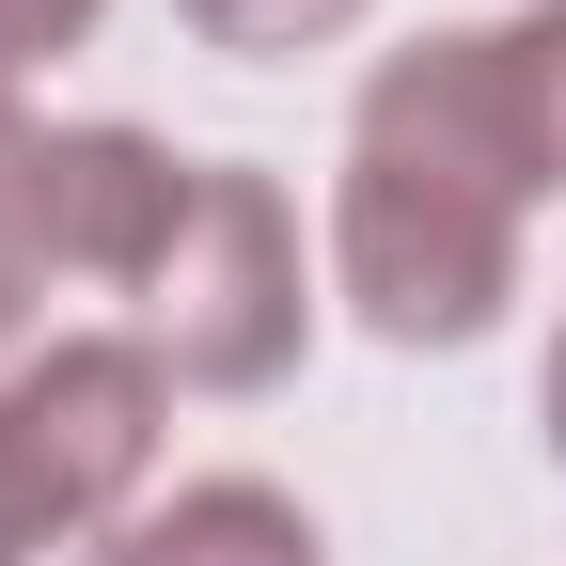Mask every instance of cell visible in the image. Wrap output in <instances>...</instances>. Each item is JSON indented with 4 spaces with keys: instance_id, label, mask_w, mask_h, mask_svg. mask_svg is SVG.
Segmentation results:
<instances>
[{
    "instance_id": "7",
    "label": "cell",
    "mask_w": 566,
    "mask_h": 566,
    "mask_svg": "<svg viewBox=\"0 0 566 566\" xmlns=\"http://www.w3.org/2000/svg\"><path fill=\"white\" fill-rule=\"evenodd\" d=\"M174 17L221 48V63H300V48H346L378 0H174Z\"/></svg>"
},
{
    "instance_id": "9",
    "label": "cell",
    "mask_w": 566,
    "mask_h": 566,
    "mask_svg": "<svg viewBox=\"0 0 566 566\" xmlns=\"http://www.w3.org/2000/svg\"><path fill=\"white\" fill-rule=\"evenodd\" d=\"M95 17H111V0H0V80L32 95V63H63V48H95Z\"/></svg>"
},
{
    "instance_id": "5",
    "label": "cell",
    "mask_w": 566,
    "mask_h": 566,
    "mask_svg": "<svg viewBox=\"0 0 566 566\" xmlns=\"http://www.w3.org/2000/svg\"><path fill=\"white\" fill-rule=\"evenodd\" d=\"M189 189H205V158H174L158 126H48V158L17 189V252H32V283H126L142 300L189 237Z\"/></svg>"
},
{
    "instance_id": "2",
    "label": "cell",
    "mask_w": 566,
    "mask_h": 566,
    "mask_svg": "<svg viewBox=\"0 0 566 566\" xmlns=\"http://www.w3.org/2000/svg\"><path fill=\"white\" fill-rule=\"evenodd\" d=\"M331 300L363 315L378 346H488L520 300V205H488L457 174H394V158H346L331 174Z\"/></svg>"
},
{
    "instance_id": "11",
    "label": "cell",
    "mask_w": 566,
    "mask_h": 566,
    "mask_svg": "<svg viewBox=\"0 0 566 566\" xmlns=\"http://www.w3.org/2000/svg\"><path fill=\"white\" fill-rule=\"evenodd\" d=\"M32 551H63V535H48V504H32V472H17V441H0V566H32Z\"/></svg>"
},
{
    "instance_id": "8",
    "label": "cell",
    "mask_w": 566,
    "mask_h": 566,
    "mask_svg": "<svg viewBox=\"0 0 566 566\" xmlns=\"http://www.w3.org/2000/svg\"><path fill=\"white\" fill-rule=\"evenodd\" d=\"M504 63H520V126H535V189H566V0H520Z\"/></svg>"
},
{
    "instance_id": "3",
    "label": "cell",
    "mask_w": 566,
    "mask_h": 566,
    "mask_svg": "<svg viewBox=\"0 0 566 566\" xmlns=\"http://www.w3.org/2000/svg\"><path fill=\"white\" fill-rule=\"evenodd\" d=\"M0 441H17L32 504L63 551L126 535L158 504V441H174V363L142 331H48L17 378H0Z\"/></svg>"
},
{
    "instance_id": "4",
    "label": "cell",
    "mask_w": 566,
    "mask_h": 566,
    "mask_svg": "<svg viewBox=\"0 0 566 566\" xmlns=\"http://www.w3.org/2000/svg\"><path fill=\"white\" fill-rule=\"evenodd\" d=\"M346 158H394V174H457L488 205L535 221V126H520V63H504V17L488 32H424V48H378L363 95H346Z\"/></svg>"
},
{
    "instance_id": "6",
    "label": "cell",
    "mask_w": 566,
    "mask_h": 566,
    "mask_svg": "<svg viewBox=\"0 0 566 566\" xmlns=\"http://www.w3.org/2000/svg\"><path fill=\"white\" fill-rule=\"evenodd\" d=\"M95 566H331V535H315L300 488H268V472H189L126 535H95Z\"/></svg>"
},
{
    "instance_id": "10",
    "label": "cell",
    "mask_w": 566,
    "mask_h": 566,
    "mask_svg": "<svg viewBox=\"0 0 566 566\" xmlns=\"http://www.w3.org/2000/svg\"><path fill=\"white\" fill-rule=\"evenodd\" d=\"M32 158H48V126H32V95L0 80V237H17V189H32Z\"/></svg>"
},
{
    "instance_id": "1",
    "label": "cell",
    "mask_w": 566,
    "mask_h": 566,
    "mask_svg": "<svg viewBox=\"0 0 566 566\" xmlns=\"http://www.w3.org/2000/svg\"><path fill=\"white\" fill-rule=\"evenodd\" d=\"M315 283L331 252H300V189L252 158H205L174 268L142 283V346L174 363V394H283L315 346Z\"/></svg>"
},
{
    "instance_id": "12",
    "label": "cell",
    "mask_w": 566,
    "mask_h": 566,
    "mask_svg": "<svg viewBox=\"0 0 566 566\" xmlns=\"http://www.w3.org/2000/svg\"><path fill=\"white\" fill-rule=\"evenodd\" d=\"M32 300H48V283H32V252H17V237H0V378H17V363H32Z\"/></svg>"
},
{
    "instance_id": "13",
    "label": "cell",
    "mask_w": 566,
    "mask_h": 566,
    "mask_svg": "<svg viewBox=\"0 0 566 566\" xmlns=\"http://www.w3.org/2000/svg\"><path fill=\"white\" fill-rule=\"evenodd\" d=\"M535 424H551V472H566V331H551V378H535Z\"/></svg>"
}]
</instances>
